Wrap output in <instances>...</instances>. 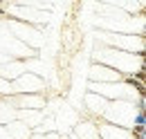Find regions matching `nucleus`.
Returning <instances> with one entry per match:
<instances>
[{"instance_id":"nucleus-5","label":"nucleus","mask_w":146,"mask_h":139,"mask_svg":"<svg viewBox=\"0 0 146 139\" xmlns=\"http://www.w3.org/2000/svg\"><path fill=\"white\" fill-rule=\"evenodd\" d=\"M5 23H7V29H9V34L14 36L16 40H20L23 45H27L29 50H36L43 45V32L36 29V27H32V25H25V23H18V20H11V18H5Z\"/></svg>"},{"instance_id":"nucleus-4","label":"nucleus","mask_w":146,"mask_h":139,"mask_svg":"<svg viewBox=\"0 0 146 139\" xmlns=\"http://www.w3.org/2000/svg\"><path fill=\"white\" fill-rule=\"evenodd\" d=\"M97 38L101 45L119 50L128 54H144V36H130V34H108V32H97Z\"/></svg>"},{"instance_id":"nucleus-13","label":"nucleus","mask_w":146,"mask_h":139,"mask_svg":"<svg viewBox=\"0 0 146 139\" xmlns=\"http://www.w3.org/2000/svg\"><path fill=\"white\" fill-rule=\"evenodd\" d=\"M72 132H74V135H76L79 139H97V137H99L97 123L90 121V119H86V121H79L76 126H74Z\"/></svg>"},{"instance_id":"nucleus-17","label":"nucleus","mask_w":146,"mask_h":139,"mask_svg":"<svg viewBox=\"0 0 146 139\" xmlns=\"http://www.w3.org/2000/svg\"><path fill=\"white\" fill-rule=\"evenodd\" d=\"M45 139H61V135H58V132H47V135H45Z\"/></svg>"},{"instance_id":"nucleus-11","label":"nucleus","mask_w":146,"mask_h":139,"mask_svg":"<svg viewBox=\"0 0 146 139\" xmlns=\"http://www.w3.org/2000/svg\"><path fill=\"white\" fill-rule=\"evenodd\" d=\"M97 123V130H99V139H133L130 130H124V128H115L110 123H104L101 119Z\"/></svg>"},{"instance_id":"nucleus-18","label":"nucleus","mask_w":146,"mask_h":139,"mask_svg":"<svg viewBox=\"0 0 146 139\" xmlns=\"http://www.w3.org/2000/svg\"><path fill=\"white\" fill-rule=\"evenodd\" d=\"M29 139H45V135H40V132H32Z\"/></svg>"},{"instance_id":"nucleus-3","label":"nucleus","mask_w":146,"mask_h":139,"mask_svg":"<svg viewBox=\"0 0 146 139\" xmlns=\"http://www.w3.org/2000/svg\"><path fill=\"white\" fill-rule=\"evenodd\" d=\"M135 115H137V105L130 103V101H110L101 121L110 123L115 128H124V130H130L133 128V121H135Z\"/></svg>"},{"instance_id":"nucleus-20","label":"nucleus","mask_w":146,"mask_h":139,"mask_svg":"<svg viewBox=\"0 0 146 139\" xmlns=\"http://www.w3.org/2000/svg\"><path fill=\"white\" fill-rule=\"evenodd\" d=\"M97 139H99V137H97Z\"/></svg>"},{"instance_id":"nucleus-1","label":"nucleus","mask_w":146,"mask_h":139,"mask_svg":"<svg viewBox=\"0 0 146 139\" xmlns=\"http://www.w3.org/2000/svg\"><path fill=\"white\" fill-rule=\"evenodd\" d=\"M97 11H99L97 25L101 27V32L144 36V14H139L137 18L128 16L124 11H119L115 5H101V7H97Z\"/></svg>"},{"instance_id":"nucleus-15","label":"nucleus","mask_w":146,"mask_h":139,"mask_svg":"<svg viewBox=\"0 0 146 139\" xmlns=\"http://www.w3.org/2000/svg\"><path fill=\"white\" fill-rule=\"evenodd\" d=\"M16 119V110L7 103L5 99H0V126H7Z\"/></svg>"},{"instance_id":"nucleus-8","label":"nucleus","mask_w":146,"mask_h":139,"mask_svg":"<svg viewBox=\"0 0 146 139\" xmlns=\"http://www.w3.org/2000/svg\"><path fill=\"white\" fill-rule=\"evenodd\" d=\"M88 81H90V83H119V81H124V76H121L119 72H115V70L106 68V65L90 63Z\"/></svg>"},{"instance_id":"nucleus-7","label":"nucleus","mask_w":146,"mask_h":139,"mask_svg":"<svg viewBox=\"0 0 146 139\" xmlns=\"http://www.w3.org/2000/svg\"><path fill=\"white\" fill-rule=\"evenodd\" d=\"M5 101L14 110H45L47 97L45 94H11Z\"/></svg>"},{"instance_id":"nucleus-14","label":"nucleus","mask_w":146,"mask_h":139,"mask_svg":"<svg viewBox=\"0 0 146 139\" xmlns=\"http://www.w3.org/2000/svg\"><path fill=\"white\" fill-rule=\"evenodd\" d=\"M5 130H7V137L9 139H29V135H32V130H29L23 121H18V119H14L11 123H7Z\"/></svg>"},{"instance_id":"nucleus-16","label":"nucleus","mask_w":146,"mask_h":139,"mask_svg":"<svg viewBox=\"0 0 146 139\" xmlns=\"http://www.w3.org/2000/svg\"><path fill=\"white\" fill-rule=\"evenodd\" d=\"M11 94H14L11 83H9V81H5V79H0V99H7V97H11Z\"/></svg>"},{"instance_id":"nucleus-12","label":"nucleus","mask_w":146,"mask_h":139,"mask_svg":"<svg viewBox=\"0 0 146 139\" xmlns=\"http://www.w3.org/2000/svg\"><path fill=\"white\" fill-rule=\"evenodd\" d=\"M43 117H45L43 110H16V119L23 121L29 130H36L38 126L43 123Z\"/></svg>"},{"instance_id":"nucleus-6","label":"nucleus","mask_w":146,"mask_h":139,"mask_svg":"<svg viewBox=\"0 0 146 139\" xmlns=\"http://www.w3.org/2000/svg\"><path fill=\"white\" fill-rule=\"evenodd\" d=\"M11 90H14V94H45L47 92V81L36 76V74L25 72L23 76H18L11 83Z\"/></svg>"},{"instance_id":"nucleus-9","label":"nucleus","mask_w":146,"mask_h":139,"mask_svg":"<svg viewBox=\"0 0 146 139\" xmlns=\"http://www.w3.org/2000/svg\"><path fill=\"white\" fill-rule=\"evenodd\" d=\"M108 103L110 101H106V99L99 97V94H92V92H86V94H83V108H86L90 121H99V119L104 117Z\"/></svg>"},{"instance_id":"nucleus-2","label":"nucleus","mask_w":146,"mask_h":139,"mask_svg":"<svg viewBox=\"0 0 146 139\" xmlns=\"http://www.w3.org/2000/svg\"><path fill=\"white\" fill-rule=\"evenodd\" d=\"M92 63L106 65V68L119 72L121 76H133L137 72H144V54H128L106 47V45H97L92 50Z\"/></svg>"},{"instance_id":"nucleus-10","label":"nucleus","mask_w":146,"mask_h":139,"mask_svg":"<svg viewBox=\"0 0 146 139\" xmlns=\"http://www.w3.org/2000/svg\"><path fill=\"white\" fill-rule=\"evenodd\" d=\"M25 72H27V70H25V61H7V63L0 65V79L14 83V81H16L18 76H23Z\"/></svg>"},{"instance_id":"nucleus-19","label":"nucleus","mask_w":146,"mask_h":139,"mask_svg":"<svg viewBox=\"0 0 146 139\" xmlns=\"http://www.w3.org/2000/svg\"><path fill=\"white\" fill-rule=\"evenodd\" d=\"M0 139H9V137H7V130H5V126H0Z\"/></svg>"}]
</instances>
